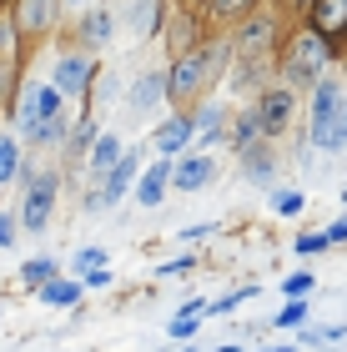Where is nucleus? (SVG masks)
I'll list each match as a JSON object with an SVG mask.
<instances>
[{
    "instance_id": "nucleus-8",
    "label": "nucleus",
    "mask_w": 347,
    "mask_h": 352,
    "mask_svg": "<svg viewBox=\"0 0 347 352\" xmlns=\"http://www.w3.org/2000/svg\"><path fill=\"white\" fill-rule=\"evenodd\" d=\"M181 141H192V121H171L156 131V151H177Z\"/></svg>"
},
{
    "instance_id": "nucleus-1",
    "label": "nucleus",
    "mask_w": 347,
    "mask_h": 352,
    "mask_svg": "<svg viewBox=\"0 0 347 352\" xmlns=\"http://www.w3.org/2000/svg\"><path fill=\"white\" fill-rule=\"evenodd\" d=\"M56 116H60V91L56 86H36L25 96V111H21V131L25 136H51L56 131Z\"/></svg>"
},
{
    "instance_id": "nucleus-2",
    "label": "nucleus",
    "mask_w": 347,
    "mask_h": 352,
    "mask_svg": "<svg viewBox=\"0 0 347 352\" xmlns=\"http://www.w3.org/2000/svg\"><path fill=\"white\" fill-rule=\"evenodd\" d=\"M337 86H317V106H312V141L322 151H333V121H337Z\"/></svg>"
},
{
    "instance_id": "nucleus-20",
    "label": "nucleus",
    "mask_w": 347,
    "mask_h": 352,
    "mask_svg": "<svg viewBox=\"0 0 347 352\" xmlns=\"http://www.w3.org/2000/svg\"><path fill=\"white\" fill-rule=\"evenodd\" d=\"M10 171H15V146H10V141H0V182H5Z\"/></svg>"
},
{
    "instance_id": "nucleus-6",
    "label": "nucleus",
    "mask_w": 347,
    "mask_h": 352,
    "mask_svg": "<svg viewBox=\"0 0 347 352\" xmlns=\"http://www.w3.org/2000/svg\"><path fill=\"white\" fill-rule=\"evenodd\" d=\"M86 71L91 66H86V60H76V56L60 60V66H56V91H81L86 86Z\"/></svg>"
},
{
    "instance_id": "nucleus-31",
    "label": "nucleus",
    "mask_w": 347,
    "mask_h": 352,
    "mask_svg": "<svg viewBox=\"0 0 347 352\" xmlns=\"http://www.w3.org/2000/svg\"><path fill=\"white\" fill-rule=\"evenodd\" d=\"M342 201H347V191H342Z\"/></svg>"
},
{
    "instance_id": "nucleus-7",
    "label": "nucleus",
    "mask_w": 347,
    "mask_h": 352,
    "mask_svg": "<svg viewBox=\"0 0 347 352\" xmlns=\"http://www.w3.org/2000/svg\"><path fill=\"white\" fill-rule=\"evenodd\" d=\"M317 60H322V45L312 36H302V41H297V56H292V76H312L307 66H317Z\"/></svg>"
},
{
    "instance_id": "nucleus-19",
    "label": "nucleus",
    "mask_w": 347,
    "mask_h": 352,
    "mask_svg": "<svg viewBox=\"0 0 347 352\" xmlns=\"http://www.w3.org/2000/svg\"><path fill=\"white\" fill-rule=\"evenodd\" d=\"M101 262H106V257H101V252H96V247H86V252H76V272H96Z\"/></svg>"
},
{
    "instance_id": "nucleus-4",
    "label": "nucleus",
    "mask_w": 347,
    "mask_h": 352,
    "mask_svg": "<svg viewBox=\"0 0 347 352\" xmlns=\"http://www.w3.org/2000/svg\"><path fill=\"white\" fill-rule=\"evenodd\" d=\"M131 171H136V162L131 156H121V162L111 166V176H106V186L96 191V197H91V212H101V206H111L121 191H126V182H131Z\"/></svg>"
},
{
    "instance_id": "nucleus-21",
    "label": "nucleus",
    "mask_w": 347,
    "mask_h": 352,
    "mask_svg": "<svg viewBox=\"0 0 347 352\" xmlns=\"http://www.w3.org/2000/svg\"><path fill=\"white\" fill-rule=\"evenodd\" d=\"M151 21H156V6H151V0H141V6H136V36H141Z\"/></svg>"
},
{
    "instance_id": "nucleus-24",
    "label": "nucleus",
    "mask_w": 347,
    "mask_h": 352,
    "mask_svg": "<svg viewBox=\"0 0 347 352\" xmlns=\"http://www.w3.org/2000/svg\"><path fill=\"white\" fill-rule=\"evenodd\" d=\"M216 121H222V111H216V106H212V111H201V121H197V131H212V126H216Z\"/></svg>"
},
{
    "instance_id": "nucleus-25",
    "label": "nucleus",
    "mask_w": 347,
    "mask_h": 352,
    "mask_svg": "<svg viewBox=\"0 0 347 352\" xmlns=\"http://www.w3.org/2000/svg\"><path fill=\"white\" fill-rule=\"evenodd\" d=\"M10 242H15V221L0 217V247H10Z\"/></svg>"
},
{
    "instance_id": "nucleus-9",
    "label": "nucleus",
    "mask_w": 347,
    "mask_h": 352,
    "mask_svg": "<svg viewBox=\"0 0 347 352\" xmlns=\"http://www.w3.org/2000/svg\"><path fill=\"white\" fill-rule=\"evenodd\" d=\"M41 297L51 302V307H71V302L81 297V287H76V282H56V277H51V282L41 287Z\"/></svg>"
},
{
    "instance_id": "nucleus-28",
    "label": "nucleus",
    "mask_w": 347,
    "mask_h": 352,
    "mask_svg": "<svg viewBox=\"0 0 347 352\" xmlns=\"http://www.w3.org/2000/svg\"><path fill=\"white\" fill-rule=\"evenodd\" d=\"M307 287H312V277H307V272H297V277L287 282V292H307Z\"/></svg>"
},
{
    "instance_id": "nucleus-29",
    "label": "nucleus",
    "mask_w": 347,
    "mask_h": 352,
    "mask_svg": "<svg viewBox=\"0 0 347 352\" xmlns=\"http://www.w3.org/2000/svg\"><path fill=\"white\" fill-rule=\"evenodd\" d=\"M327 242H347V217H342L337 227H333V236H327Z\"/></svg>"
},
{
    "instance_id": "nucleus-18",
    "label": "nucleus",
    "mask_w": 347,
    "mask_h": 352,
    "mask_svg": "<svg viewBox=\"0 0 347 352\" xmlns=\"http://www.w3.org/2000/svg\"><path fill=\"white\" fill-rule=\"evenodd\" d=\"M277 322H282V327H302V322H307V307H302V302H292L287 312H277Z\"/></svg>"
},
{
    "instance_id": "nucleus-23",
    "label": "nucleus",
    "mask_w": 347,
    "mask_h": 352,
    "mask_svg": "<svg viewBox=\"0 0 347 352\" xmlns=\"http://www.w3.org/2000/svg\"><path fill=\"white\" fill-rule=\"evenodd\" d=\"M327 236H297V252H322Z\"/></svg>"
},
{
    "instance_id": "nucleus-30",
    "label": "nucleus",
    "mask_w": 347,
    "mask_h": 352,
    "mask_svg": "<svg viewBox=\"0 0 347 352\" xmlns=\"http://www.w3.org/2000/svg\"><path fill=\"white\" fill-rule=\"evenodd\" d=\"M272 352H292V347H272Z\"/></svg>"
},
{
    "instance_id": "nucleus-13",
    "label": "nucleus",
    "mask_w": 347,
    "mask_h": 352,
    "mask_svg": "<svg viewBox=\"0 0 347 352\" xmlns=\"http://www.w3.org/2000/svg\"><path fill=\"white\" fill-rule=\"evenodd\" d=\"M207 176H212V162H186V166L177 171V186H181V191H192V186L207 182Z\"/></svg>"
},
{
    "instance_id": "nucleus-5",
    "label": "nucleus",
    "mask_w": 347,
    "mask_h": 352,
    "mask_svg": "<svg viewBox=\"0 0 347 352\" xmlns=\"http://www.w3.org/2000/svg\"><path fill=\"white\" fill-rule=\"evenodd\" d=\"M166 176H171V166L166 162H156L146 176H141V186H136V197H141V206H156L166 197Z\"/></svg>"
},
{
    "instance_id": "nucleus-22",
    "label": "nucleus",
    "mask_w": 347,
    "mask_h": 352,
    "mask_svg": "<svg viewBox=\"0 0 347 352\" xmlns=\"http://www.w3.org/2000/svg\"><path fill=\"white\" fill-rule=\"evenodd\" d=\"M197 332V317H177V322H171V338H192Z\"/></svg>"
},
{
    "instance_id": "nucleus-16",
    "label": "nucleus",
    "mask_w": 347,
    "mask_h": 352,
    "mask_svg": "<svg viewBox=\"0 0 347 352\" xmlns=\"http://www.w3.org/2000/svg\"><path fill=\"white\" fill-rule=\"evenodd\" d=\"M317 21H322L327 30H337V25L347 21V0H322V6H317Z\"/></svg>"
},
{
    "instance_id": "nucleus-11",
    "label": "nucleus",
    "mask_w": 347,
    "mask_h": 352,
    "mask_svg": "<svg viewBox=\"0 0 347 352\" xmlns=\"http://www.w3.org/2000/svg\"><path fill=\"white\" fill-rule=\"evenodd\" d=\"M116 162H121V141H116V136H101L96 151H91V166H96V171H111Z\"/></svg>"
},
{
    "instance_id": "nucleus-3",
    "label": "nucleus",
    "mask_w": 347,
    "mask_h": 352,
    "mask_svg": "<svg viewBox=\"0 0 347 352\" xmlns=\"http://www.w3.org/2000/svg\"><path fill=\"white\" fill-rule=\"evenodd\" d=\"M51 201H56V182H51V176H41V182L30 186V197H25V227H30V232L45 227V217H51Z\"/></svg>"
},
{
    "instance_id": "nucleus-17",
    "label": "nucleus",
    "mask_w": 347,
    "mask_h": 352,
    "mask_svg": "<svg viewBox=\"0 0 347 352\" xmlns=\"http://www.w3.org/2000/svg\"><path fill=\"white\" fill-rule=\"evenodd\" d=\"M86 36H91V41H106V36H111V10H96V15H91Z\"/></svg>"
},
{
    "instance_id": "nucleus-14",
    "label": "nucleus",
    "mask_w": 347,
    "mask_h": 352,
    "mask_svg": "<svg viewBox=\"0 0 347 352\" xmlns=\"http://www.w3.org/2000/svg\"><path fill=\"white\" fill-rule=\"evenodd\" d=\"M282 121H287V91H277L272 101L262 106V126H267V131H277Z\"/></svg>"
},
{
    "instance_id": "nucleus-27",
    "label": "nucleus",
    "mask_w": 347,
    "mask_h": 352,
    "mask_svg": "<svg viewBox=\"0 0 347 352\" xmlns=\"http://www.w3.org/2000/svg\"><path fill=\"white\" fill-rule=\"evenodd\" d=\"M297 206H302V197H297V191H287V197L277 201V212H297Z\"/></svg>"
},
{
    "instance_id": "nucleus-26",
    "label": "nucleus",
    "mask_w": 347,
    "mask_h": 352,
    "mask_svg": "<svg viewBox=\"0 0 347 352\" xmlns=\"http://www.w3.org/2000/svg\"><path fill=\"white\" fill-rule=\"evenodd\" d=\"M41 15H45V0H30V6H25V21H30V25H36V21H41Z\"/></svg>"
},
{
    "instance_id": "nucleus-32",
    "label": "nucleus",
    "mask_w": 347,
    "mask_h": 352,
    "mask_svg": "<svg viewBox=\"0 0 347 352\" xmlns=\"http://www.w3.org/2000/svg\"><path fill=\"white\" fill-rule=\"evenodd\" d=\"M76 6H81V0H76Z\"/></svg>"
},
{
    "instance_id": "nucleus-12",
    "label": "nucleus",
    "mask_w": 347,
    "mask_h": 352,
    "mask_svg": "<svg viewBox=\"0 0 347 352\" xmlns=\"http://www.w3.org/2000/svg\"><path fill=\"white\" fill-rule=\"evenodd\" d=\"M156 96H161V76H141L136 91H131V111H146Z\"/></svg>"
},
{
    "instance_id": "nucleus-10",
    "label": "nucleus",
    "mask_w": 347,
    "mask_h": 352,
    "mask_svg": "<svg viewBox=\"0 0 347 352\" xmlns=\"http://www.w3.org/2000/svg\"><path fill=\"white\" fill-rule=\"evenodd\" d=\"M201 66H207V56H192V60H181L177 76H171V91H192L201 81Z\"/></svg>"
},
{
    "instance_id": "nucleus-15",
    "label": "nucleus",
    "mask_w": 347,
    "mask_h": 352,
    "mask_svg": "<svg viewBox=\"0 0 347 352\" xmlns=\"http://www.w3.org/2000/svg\"><path fill=\"white\" fill-rule=\"evenodd\" d=\"M51 272H56L51 257H36V262H25L21 277H25V287H45V282H51Z\"/></svg>"
}]
</instances>
